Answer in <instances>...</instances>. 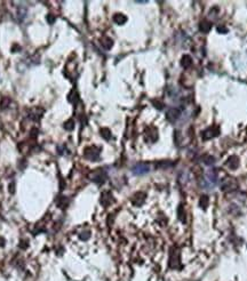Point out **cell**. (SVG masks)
I'll list each match as a JSON object with an SVG mask.
<instances>
[{
  "label": "cell",
  "instance_id": "obj_1",
  "mask_svg": "<svg viewBox=\"0 0 247 281\" xmlns=\"http://www.w3.org/2000/svg\"><path fill=\"white\" fill-rule=\"evenodd\" d=\"M215 183H216V172H215V170H213V171L208 172L206 179L202 182V186L206 188H214Z\"/></svg>",
  "mask_w": 247,
  "mask_h": 281
},
{
  "label": "cell",
  "instance_id": "obj_2",
  "mask_svg": "<svg viewBox=\"0 0 247 281\" xmlns=\"http://www.w3.org/2000/svg\"><path fill=\"white\" fill-rule=\"evenodd\" d=\"M132 170H133V172H134L135 175H144V174L149 172L150 167H149L146 163H137V164H135V166L133 167Z\"/></svg>",
  "mask_w": 247,
  "mask_h": 281
},
{
  "label": "cell",
  "instance_id": "obj_3",
  "mask_svg": "<svg viewBox=\"0 0 247 281\" xmlns=\"http://www.w3.org/2000/svg\"><path fill=\"white\" fill-rule=\"evenodd\" d=\"M180 114H181V111H180L178 109L172 107V109H169V110L167 111L166 117H167V119H168L169 121H174V120H176V119L180 117Z\"/></svg>",
  "mask_w": 247,
  "mask_h": 281
},
{
  "label": "cell",
  "instance_id": "obj_4",
  "mask_svg": "<svg viewBox=\"0 0 247 281\" xmlns=\"http://www.w3.org/2000/svg\"><path fill=\"white\" fill-rule=\"evenodd\" d=\"M114 22L118 24H122L126 22V17L121 14H117V15H114Z\"/></svg>",
  "mask_w": 247,
  "mask_h": 281
},
{
  "label": "cell",
  "instance_id": "obj_5",
  "mask_svg": "<svg viewBox=\"0 0 247 281\" xmlns=\"http://www.w3.org/2000/svg\"><path fill=\"white\" fill-rule=\"evenodd\" d=\"M207 203H208L207 198H206V196H202V198H201V201H200V204H201L202 207H206V206H207Z\"/></svg>",
  "mask_w": 247,
  "mask_h": 281
}]
</instances>
